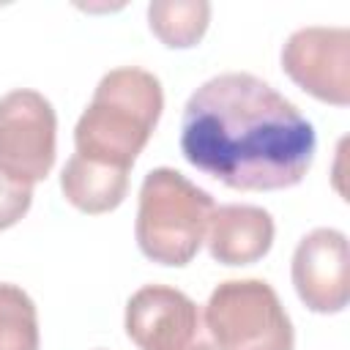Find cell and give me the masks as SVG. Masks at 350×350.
I'll return each mask as SVG.
<instances>
[{"mask_svg":"<svg viewBox=\"0 0 350 350\" xmlns=\"http://www.w3.org/2000/svg\"><path fill=\"white\" fill-rule=\"evenodd\" d=\"M314 148V129L298 107L246 71L202 82L183 107V159L230 189L298 186L312 167Z\"/></svg>","mask_w":350,"mask_h":350,"instance_id":"1","label":"cell"},{"mask_svg":"<svg viewBox=\"0 0 350 350\" xmlns=\"http://www.w3.org/2000/svg\"><path fill=\"white\" fill-rule=\"evenodd\" d=\"M161 109L164 90L150 71L123 66L104 74L74 129L77 153L131 170L148 145Z\"/></svg>","mask_w":350,"mask_h":350,"instance_id":"2","label":"cell"},{"mask_svg":"<svg viewBox=\"0 0 350 350\" xmlns=\"http://www.w3.org/2000/svg\"><path fill=\"white\" fill-rule=\"evenodd\" d=\"M213 208V197L178 170H150L139 186L134 224L142 254L159 265H189L205 241Z\"/></svg>","mask_w":350,"mask_h":350,"instance_id":"3","label":"cell"},{"mask_svg":"<svg viewBox=\"0 0 350 350\" xmlns=\"http://www.w3.org/2000/svg\"><path fill=\"white\" fill-rule=\"evenodd\" d=\"M205 325L216 350H293L295 331L262 279H227L205 304Z\"/></svg>","mask_w":350,"mask_h":350,"instance_id":"4","label":"cell"},{"mask_svg":"<svg viewBox=\"0 0 350 350\" xmlns=\"http://www.w3.org/2000/svg\"><path fill=\"white\" fill-rule=\"evenodd\" d=\"M57 115L38 90H11L0 98V175L33 186L55 164Z\"/></svg>","mask_w":350,"mask_h":350,"instance_id":"5","label":"cell"},{"mask_svg":"<svg viewBox=\"0 0 350 350\" xmlns=\"http://www.w3.org/2000/svg\"><path fill=\"white\" fill-rule=\"evenodd\" d=\"M126 334L139 350H216L202 309L167 284H145L129 298Z\"/></svg>","mask_w":350,"mask_h":350,"instance_id":"6","label":"cell"},{"mask_svg":"<svg viewBox=\"0 0 350 350\" xmlns=\"http://www.w3.org/2000/svg\"><path fill=\"white\" fill-rule=\"evenodd\" d=\"M284 74L309 96L347 107L350 104V30L301 27L282 49Z\"/></svg>","mask_w":350,"mask_h":350,"instance_id":"7","label":"cell"},{"mask_svg":"<svg viewBox=\"0 0 350 350\" xmlns=\"http://www.w3.org/2000/svg\"><path fill=\"white\" fill-rule=\"evenodd\" d=\"M293 284L298 298L320 314H336L350 298L347 238L334 227L306 232L293 254Z\"/></svg>","mask_w":350,"mask_h":350,"instance_id":"8","label":"cell"},{"mask_svg":"<svg viewBox=\"0 0 350 350\" xmlns=\"http://www.w3.org/2000/svg\"><path fill=\"white\" fill-rule=\"evenodd\" d=\"M273 219L257 205H219L211 213L205 243L221 265H249L268 254L273 243Z\"/></svg>","mask_w":350,"mask_h":350,"instance_id":"9","label":"cell"},{"mask_svg":"<svg viewBox=\"0 0 350 350\" xmlns=\"http://www.w3.org/2000/svg\"><path fill=\"white\" fill-rule=\"evenodd\" d=\"M63 197L82 213L115 211L129 191V170L74 153L60 172Z\"/></svg>","mask_w":350,"mask_h":350,"instance_id":"10","label":"cell"},{"mask_svg":"<svg viewBox=\"0 0 350 350\" xmlns=\"http://www.w3.org/2000/svg\"><path fill=\"white\" fill-rule=\"evenodd\" d=\"M211 22V3L205 0H153L148 5V25L153 36L170 49L194 46Z\"/></svg>","mask_w":350,"mask_h":350,"instance_id":"11","label":"cell"},{"mask_svg":"<svg viewBox=\"0 0 350 350\" xmlns=\"http://www.w3.org/2000/svg\"><path fill=\"white\" fill-rule=\"evenodd\" d=\"M0 350H38V312L33 298L0 282Z\"/></svg>","mask_w":350,"mask_h":350,"instance_id":"12","label":"cell"},{"mask_svg":"<svg viewBox=\"0 0 350 350\" xmlns=\"http://www.w3.org/2000/svg\"><path fill=\"white\" fill-rule=\"evenodd\" d=\"M30 202H33V186L0 175V230L14 227L30 211Z\"/></svg>","mask_w":350,"mask_h":350,"instance_id":"13","label":"cell"}]
</instances>
